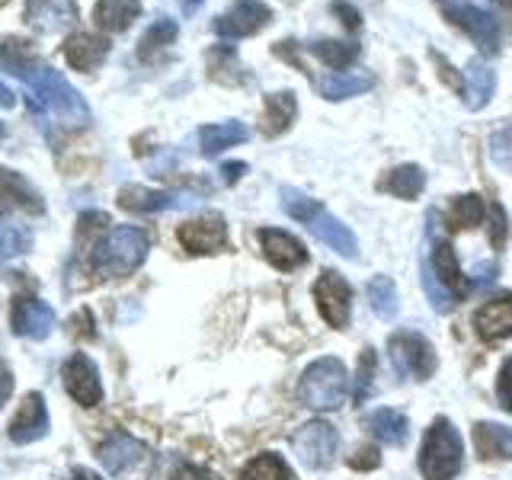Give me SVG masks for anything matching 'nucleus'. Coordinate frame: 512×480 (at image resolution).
<instances>
[{
  "label": "nucleus",
  "mask_w": 512,
  "mask_h": 480,
  "mask_svg": "<svg viewBox=\"0 0 512 480\" xmlns=\"http://www.w3.org/2000/svg\"><path fill=\"white\" fill-rule=\"evenodd\" d=\"M490 221H493L490 240H493V247H500L506 240V212H503V205H490Z\"/></svg>",
  "instance_id": "79ce46f5"
},
{
  "label": "nucleus",
  "mask_w": 512,
  "mask_h": 480,
  "mask_svg": "<svg viewBox=\"0 0 512 480\" xmlns=\"http://www.w3.org/2000/svg\"><path fill=\"white\" fill-rule=\"evenodd\" d=\"M26 20L39 32H61L77 20V7L74 0H36L26 7Z\"/></svg>",
  "instance_id": "412c9836"
},
{
  "label": "nucleus",
  "mask_w": 512,
  "mask_h": 480,
  "mask_svg": "<svg viewBox=\"0 0 512 480\" xmlns=\"http://www.w3.org/2000/svg\"><path fill=\"white\" fill-rule=\"evenodd\" d=\"M48 432V410H45V397L42 394H26L23 404H20V413L13 416L10 423V439L16 445H29L42 439Z\"/></svg>",
  "instance_id": "6ab92c4d"
},
{
  "label": "nucleus",
  "mask_w": 512,
  "mask_h": 480,
  "mask_svg": "<svg viewBox=\"0 0 512 480\" xmlns=\"http://www.w3.org/2000/svg\"><path fill=\"white\" fill-rule=\"evenodd\" d=\"M423 186H426V173L416 167V164H404V167H394L388 176H384V183H381V189L384 192H391V196H397V199H416L423 192Z\"/></svg>",
  "instance_id": "c756f323"
},
{
  "label": "nucleus",
  "mask_w": 512,
  "mask_h": 480,
  "mask_svg": "<svg viewBox=\"0 0 512 480\" xmlns=\"http://www.w3.org/2000/svg\"><path fill=\"white\" fill-rule=\"evenodd\" d=\"M388 352H391V365L400 378H410V381H426L436 372V349L426 340L423 333L416 330H400L388 340Z\"/></svg>",
  "instance_id": "423d86ee"
},
{
  "label": "nucleus",
  "mask_w": 512,
  "mask_h": 480,
  "mask_svg": "<svg viewBox=\"0 0 512 480\" xmlns=\"http://www.w3.org/2000/svg\"><path fill=\"white\" fill-rule=\"evenodd\" d=\"M106 55H109V42L103 36H90V32H74V36L64 42V58H68V64H71V68H77V71L100 68Z\"/></svg>",
  "instance_id": "4be33fe9"
},
{
  "label": "nucleus",
  "mask_w": 512,
  "mask_h": 480,
  "mask_svg": "<svg viewBox=\"0 0 512 480\" xmlns=\"http://www.w3.org/2000/svg\"><path fill=\"white\" fill-rule=\"evenodd\" d=\"M484 221V199L477 196V192H468V196H458L448 208V224H452L455 231H468V228H477V224Z\"/></svg>",
  "instance_id": "7c9ffc66"
},
{
  "label": "nucleus",
  "mask_w": 512,
  "mask_h": 480,
  "mask_svg": "<svg viewBox=\"0 0 512 480\" xmlns=\"http://www.w3.org/2000/svg\"><path fill=\"white\" fill-rule=\"evenodd\" d=\"M16 103V96H13V90L4 84V80H0V106H4V109H10Z\"/></svg>",
  "instance_id": "de8ad7c7"
},
{
  "label": "nucleus",
  "mask_w": 512,
  "mask_h": 480,
  "mask_svg": "<svg viewBox=\"0 0 512 480\" xmlns=\"http://www.w3.org/2000/svg\"><path fill=\"white\" fill-rule=\"evenodd\" d=\"M282 208L285 215H292L295 221H301L304 228H308L320 244H327L330 250H336L340 256H349V260H359V240L352 234L340 218H333L330 212L320 202H314L311 196H304V192L285 186L282 192Z\"/></svg>",
  "instance_id": "7ed1b4c3"
},
{
  "label": "nucleus",
  "mask_w": 512,
  "mask_h": 480,
  "mask_svg": "<svg viewBox=\"0 0 512 480\" xmlns=\"http://www.w3.org/2000/svg\"><path fill=\"white\" fill-rule=\"evenodd\" d=\"M474 448L484 461L512 458V426L500 423H477L474 426Z\"/></svg>",
  "instance_id": "a878e982"
},
{
  "label": "nucleus",
  "mask_w": 512,
  "mask_h": 480,
  "mask_svg": "<svg viewBox=\"0 0 512 480\" xmlns=\"http://www.w3.org/2000/svg\"><path fill=\"white\" fill-rule=\"evenodd\" d=\"M365 429L384 445H404L407 436H410V420L400 410L381 407V410L365 416Z\"/></svg>",
  "instance_id": "b1692460"
},
{
  "label": "nucleus",
  "mask_w": 512,
  "mask_h": 480,
  "mask_svg": "<svg viewBox=\"0 0 512 480\" xmlns=\"http://www.w3.org/2000/svg\"><path fill=\"white\" fill-rule=\"evenodd\" d=\"M260 247L266 253V260L282 269V272H292L298 266L308 263V250L298 237H292L288 231H279V228H263L260 231Z\"/></svg>",
  "instance_id": "ddd939ff"
},
{
  "label": "nucleus",
  "mask_w": 512,
  "mask_h": 480,
  "mask_svg": "<svg viewBox=\"0 0 512 480\" xmlns=\"http://www.w3.org/2000/svg\"><path fill=\"white\" fill-rule=\"evenodd\" d=\"M461 436L452 426V420L439 416L436 423L426 429V439L420 448V471L426 480H452L461 471Z\"/></svg>",
  "instance_id": "39448f33"
},
{
  "label": "nucleus",
  "mask_w": 512,
  "mask_h": 480,
  "mask_svg": "<svg viewBox=\"0 0 512 480\" xmlns=\"http://www.w3.org/2000/svg\"><path fill=\"white\" fill-rule=\"evenodd\" d=\"M10 324L16 336L45 340V336L55 330V311H52V304H45L39 298H16L10 311Z\"/></svg>",
  "instance_id": "f8f14e48"
},
{
  "label": "nucleus",
  "mask_w": 512,
  "mask_h": 480,
  "mask_svg": "<svg viewBox=\"0 0 512 480\" xmlns=\"http://www.w3.org/2000/svg\"><path fill=\"white\" fill-rule=\"evenodd\" d=\"M240 477H244V480H295L292 468H288L285 458H279L276 452L256 455Z\"/></svg>",
  "instance_id": "473e14b6"
},
{
  "label": "nucleus",
  "mask_w": 512,
  "mask_h": 480,
  "mask_svg": "<svg viewBox=\"0 0 512 480\" xmlns=\"http://www.w3.org/2000/svg\"><path fill=\"white\" fill-rule=\"evenodd\" d=\"M272 20V10L263 0H234L215 20V32L221 39H247L256 36Z\"/></svg>",
  "instance_id": "1a4fd4ad"
},
{
  "label": "nucleus",
  "mask_w": 512,
  "mask_h": 480,
  "mask_svg": "<svg viewBox=\"0 0 512 480\" xmlns=\"http://www.w3.org/2000/svg\"><path fill=\"white\" fill-rule=\"evenodd\" d=\"M244 170H247V164H224V167H221V173H224V183H234L237 176L244 173Z\"/></svg>",
  "instance_id": "49530a36"
},
{
  "label": "nucleus",
  "mask_w": 512,
  "mask_h": 480,
  "mask_svg": "<svg viewBox=\"0 0 512 480\" xmlns=\"http://www.w3.org/2000/svg\"><path fill=\"white\" fill-rule=\"evenodd\" d=\"M42 196L29 186L23 173L0 167V215L4 212H42Z\"/></svg>",
  "instance_id": "dca6fc26"
},
{
  "label": "nucleus",
  "mask_w": 512,
  "mask_h": 480,
  "mask_svg": "<svg viewBox=\"0 0 512 480\" xmlns=\"http://www.w3.org/2000/svg\"><path fill=\"white\" fill-rule=\"evenodd\" d=\"M349 394V378L346 365L336 356H324L304 368V375L298 381V397L304 407L311 410H336L346 404Z\"/></svg>",
  "instance_id": "20e7f679"
},
{
  "label": "nucleus",
  "mask_w": 512,
  "mask_h": 480,
  "mask_svg": "<svg viewBox=\"0 0 512 480\" xmlns=\"http://www.w3.org/2000/svg\"><path fill=\"white\" fill-rule=\"evenodd\" d=\"M333 13H340V16H343V23H346L349 29H359V10H356V7H349L346 0H336V4H333Z\"/></svg>",
  "instance_id": "c03bdc74"
},
{
  "label": "nucleus",
  "mask_w": 512,
  "mask_h": 480,
  "mask_svg": "<svg viewBox=\"0 0 512 480\" xmlns=\"http://www.w3.org/2000/svg\"><path fill=\"white\" fill-rule=\"evenodd\" d=\"M180 244L189 253H218L224 244H228V228L218 215H208V218H196V221H186L180 231Z\"/></svg>",
  "instance_id": "4468645a"
},
{
  "label": "nucleus",
  "mask_w": 512,
  "mask_h": 480,
  "mask_svg": "<svg viewBox=\"0 0 512 480\" xmlns=\"http://www.w3.org/2000/svg\"><path fill=\"white\" fill-rule=\"evenodd\" d=\"M372 372H375V352L372 349H362L359 372H356V404H365L368 384H372Z\"/></svg>",
  "instance_id": "58836bf2"
},
{
  "label": "nucleus",
  "mask_w": 512,
  "mask_h": 480,
  "mask_svg": "<svg viewBox=\"0 0 512 480\" xmlns=\"http://www.w3.org/2000/svg\"><path fill=\"white\" fill-rule=\"evenodd\" d=\"M32 247V234L20 224L0 221V256H20Z\"/></svg>",
  "instance_id": "c9c22d12"
},
{
  "label": "nucleus",
  "mask_w": 512,
  "mask_h": 480,
  "mask_svg": "<svg viewBox=\"0 0 512 480\" xmlns=\"http://www.w3.org/2000/svg\"><path fill=\"white\" fill-rule=\"evenodd\" d=\"M4 135H7V128H4V122H0V141H4Z\"/></svg>",
  "instance_id": "3c124183"
},
{
  "label": "nucleus",
  "mask_w": 512,
  "mask_h": 480,
  "mask_svg": "<svg viewBox=\"0 0 512 480\" xmlns=\"http://www.w3.org/2000/svg\"><path fill=\"white\" fill-rule=\"evenodd\" d=\"M10 391H13V375H10V368H7V362H0V407L7 404V397H10Z\"/></svg>",
  "instance_id": "a18cd8bd"
},
{
  "label": "nucleus",
  "mask_w": 512,
  "mask_h": 480,
  "mask_svg": "<svg viewBox=\"0 0 512 480\" xmlns=\"http://www.w3.org/2000/svg\"><path fill=\"white\" fill-rule=\"evenodd\" d=\"M490 160L493 167L512 173V125L490 135Z\"/></svg>",
  "instance_id": "e433bc0d"
},
{
  "label": "nucleus",
  "mask_w": 512,
  "mask_h": 480,
  "mask_svg": "<svg viewBox=\"0 0 512 480\" xmlns=\"http://www.w3.org/2000/svg\"><path fill=\"white\" fill-rule=\"evenodd\" d=\"M496 394H500V404L512 413V359H506L503 368H500V384H496Z\"/></svg>",
  "instance_id": "ea45409f"
},
{
  "label": "nucleus",
  "mask_w": 512,
  "mask_h": 480,
  "mask_svg": "<svg viewBox=\"0 0 512 480\" xmlns=\"http://www.w3.org/2000/svg\"><path fill=\"white\" fill-rule=\"evenodd\" d=\"M493 90H496V74L487 68L484 61H471L464 68V80H461V96H464V106L468 109H484L493 100Z\"/></svg>",
  "instance_id": "5701e85b"
},
{
  "label": "nucleus",
  "mask_w": 512,
  "mask_h": 480,
  "mask_svg": "<svg viewBox=\"0 0 512 480\" xmlns=\"http://www.w3.org/2000/svg\"><path fill=\"white\" fill-rule=\"evenodd\" d=\"M64 388L68 394L84 407H96L103 400V384H100V372L90 356L84 352H74V356L64 362Z\"/></svg>",
  "instance_id": "9b49d317"
},
{
  "label": "nucleus",
  "mask_w": 512,
  "mask_h": 480,
  "mask_svg": "<svg viewBox=\"0 0 512 480\" xmlns=\"http://www.w3.org/2000/svg\"><path fill=\"white\" fill-rule=\"evenodd\" d=\"M445 16L458 29L468 32V36L480 45V52H484V55H496V52H500V23H496L493 13H487L484 7L452 4V7H445Z\"/></svg>",
  "instance_id": "9d476101"
},
{
  "label": "nucleus",
  "mask_w": 512,
  "mask_h": 480,
  "mask_svg": "<svg viewBox=\"0 0 512 480\" xmlns=\"http://www.w3.org/2000/svg\"><path fill=\"white\" fill-rule=\"evenodd\" d=\"M173 480H218V477L205 468H196V464H183V468H176Z\"/></svg>",
  "instance_id": "37998d69"
},
{
  "label": "nucleus",
  "mask_w": 512,
  "mask_h": 480,
  "mask_svg": "<svg viewBox=\"0 0 512 480\" xmlns=\"http://www.w3.org/2000/svg\"><path fill=\"white\" fill-rule=\"evenodd\" d=\"M180 4H183V13H186V16H192V13H196V10L205 4V0H180Z\"/></svg>",
  "instance_id": "09e8293b"
},
{
  "label": "nucleus",
  "mask_w": 512,
  "mask_h": 480,
  "mask_svg": "<svg viewBox=\"0 0 512 480\" xmlns=\"http://www.w3.org/2000/svg\"><path fill=\"white\" fill-rule=\"evenodd\" d=\"M74 480H103L100 474H93V471H87V468H77L74 471Z\"/></svg>",
  "instance_id": "8fccbe9b"
},
{
  "label": "nucleus",
  "mask_w": 512,
  "mask_h": 480,
  "mask_svg": "<svg viewBox=\"0 0 512 480\" xmlns=\"http://www.w3.org/2000/svg\"><path fill=\"white\" fill-rule=\"evenodd\" d=\"M119 205L125 208V212L154 215V212H170V208L192 205V199L180 196V192H157V189H144V186H122L119 189Z\"/></svg>",
  "instance_id": "f3484780"
},
{
  "label": "nucleus",
  "mask_w": 512,
  "mask_h": 480,
  "mask_svg": "<svg viewBox=\"0 0 512 480\" xmlns=\"http://www.w3.org/2000/svg\"><path fill=\"white\" fill-rule=\"evenodd\" d=\"M314 301L320 317L327 320L330 327L343 330L349 324V301H352V288L349 282L340 276V272H320V279L314 282Z\"/></svg>",
  "instance_id": "6e6552de"
},
{
  "label": "nucleus",
  "mask_w": 512,
  "mask_h": 480,
  "mask_svg": "<svg viewBox=\"0 0 512 480\" xmlns=\"http://www.w3.org/2000/svg\"><path fill=\"white\" fill-rule=\"evenodd\" d=\"M141 16V0H96L93 20L103 32H125Z\"/></svg>",
  "instance_id": "393cba45"
},
{
  "label": "nucleus",
  "mask_w": 512,
  "mask_h": 480,
  "mask_svg": "<svg viewBox=\"0 0 512 480\" xmlns=\"http://www.w3.org/2000/svg\"><path fill=\"white\" fill-rule=\"evenodd\" d=\"M173 39H176V23L173 20H167V16H160V20L144 32L141 36V45H138V55L144 58V61H151L157 52H164L167 45H173Z\"/></svg>",
  "instance_id": "f704fd0d"
},
{
  "label": "nucleus",
  "mask_w": 512,
  "mask_h": 480,
  "mask_svg": "<svg viewBox=\"0 0 512 480\" xmlns=\"http://www.w3.org/2000/svg\"><path fill=\"white\" fill-rule=\"evenodd\" d=\"M474 330L484 343H500L512 336V295L490 298L474 314Z\"/></svg>",
  "instance_id": "a211bd4d"
},
{
  "label": "nucleus",
  "mask_w": 512,
  "mask_h": 480,
  "mask_svg": "<svg viewBox=\"0 0 512 480\" xmlns=\"http://www.w3.org/2000/svg\"><path fill=\"white\" fill-rule=\"evenodd\" d=\"M375 87V77L372 74H362V71H336L330 77L320 80V96L324 100H349V96H359L365 90Z\"/></svg>",
  "instance_id": "c85d7f7f"
},
{
  "label": "nucleus",
  "mask_w": 512,
  "mask_h": 480,
  "mask_svg": "<svg viewBox=\"0 0 512 480\" xmlns=\"http://www.w3.org/2000/svg\"><path fill=\"white\" fill-rule=\"evenodd\" d=\"M429 269H432V276H436V279L442 282V288H445V292L452 295L455 301H461L464 295H471V292H474V288H471V279L458 269L455 247L448 244V240H439V244L432 247V253H429Z\"/></svg>",
  "instance_id": "2eb2a0df"
},
{
  "label": "nucleus",
  "mask_w": 512,
  "mask_h": 480,
  "mask_svg": "<svg viewBox=\"0 0 512 480\" xmlns=\"http://www.w3.org/2000/svg\"><path fill=\"white\" fill-rule=\"evenodd\" d=\"M295 116H298V100H295V93H288V90H282V93H269L266 96V106H263V135L266 138H276V135H282L288 125L295 122Z\"/></svg>",
  "instance_id": "bb28decb"
},
{
  "label": "nucleus",
  "mask_w": 512,
  "mask_h": 480,
  "mask_svg": "<svg viewBox=\"0 0 512 480\" xmlns=\"http://www.w3.org/2000/svg\"><path fill=\"white\" fill-rule=\"evenodd\" d=\"M423 288H426V298H429V304H432V308H436L439 314H448V311H452L455 298L445 292L442 282H439L436 276H432L429 260H423Z\"/></svg>",
  "instance_id": "4c0bfd02"
},
{
  "label": "nucleus",
  "mask_w": 512,
  "mask_h": 480,
  "mask_svg": "<svg viewBox=\"0 0 512 480\" xmlns=\"http://www.w3.org/2000/svg\"><path fill=\"white\" fill-rule=\"evenodd\" d=\"M148 256V234L135 224H119L109 228L90 250V269L100 279H122L144 263Z\"/></svg>",
  "instance_id": "f03ea898"
},
{
  "label": "nucleus",
  "mask_w": 512,
  "mask_h": 480,
  "mask_svg": "<svg viewBox=\"0 0 512 480\" xmlns=\"http://www.w3.org/2000/svg\"><path fill=\"white\" fill-rule=\"evenodd\" d=\"M247 128L240 125V122H215V125H202L199 128V148L205 157H218L221 151H228L234 148V144L240 141H247Z\"/></svg>",
  "instance_id": "cd10ccee"
},
{
  "label": "nucleus",
  "mask_w": 512,
  "mask_h": 480,
  "mask_svg": "<svg viewBox=\"0 0 512 480\" xmlns=\"http://www.w3.org/2000/svg\"><path fill=\"white\" fill-rule=\"evenodd\" d=\"M500 4H503L506 10H512V0H500Z\"/></svg>",
  "instance_id": "603ef678"
},
{
  "label": "nucleus",
  "mask_w": 512,
  "mask_h": 480,
  "mask_svg": "<svg viewBox=\"0 0 512 480\" xmlns=\"http://www.w3.org/2000/svg\"><path fill=\"white\" fill-rule=\"evenodd\" d=\"M100 461L106 464L109 474H125L132 468H141V464L148 461V448H144L138 439L119 432V436H112L109 442L100 445Z\"/></svg>",
  "instance_id": "aec40b11"
},
{
  "label": "nucleus",
  "mask_w": 512,
  "mask_h": 480,
  "mask_svg": "<svg viewBox=\"0 0 512 480\" xmlns=\"http://www.w3.org/2000/svg\"><path fill=\"white\" fill-rule=\"evenodd\" d=\"M292 445L301 464H308L311 471H327L336 458V448H340V436H336V429L330 423L314 420V423H304L295 432Z\"/></svg>",
  "instance_id": "0eeeda50"
},
{
  "label": "nucleus",
  "mask_w": 512,
  "mask_h": 480,
  "mask_svg": "<svg viewBox=\"0 0 512 480\" xmlns=\"http://www.w3.org/2000/svg\"><path fill=\"white\" fill-rule=\"evenodd\" d=\"M368 301H372V311L381 317V320H394L397 317V288H394V279L391 276H375L368 282Z\"/></svg>",
  "instance_id": "2f4dec72"
},
{
  "label": "nucleus",
  "mask_w": 512,
  "mask_h": 480,
  "mask_svg": "<svg viewBox=\"0 0 512 480\" xmlns=\"http://www.w3.org/2000/svg\"><path fill=\"white\" fill-rule=\"evenodd\" d=\"M311 52L327 64L333 71H343L349 68L352 61L359 58V45L352 42H336V39H320V42H311Z\"/></svg>",
  "instance_id": "72a5a7b5"
},
{
  "label": "nucleus",
  "mask_w": 512,
  "mask_h": 480,
  "mask_svg": "<svg viewBox=\"0 0 512 480\" xmlns=\"http://www.w3.org/2000/svg\"><path fill=\"white\" fill-rule=\"evenodd\" d=\"M0 64L16 77L23 80L26 87V100H29V112L36 116V125L42 128L45 138H58V135H68L84 128L90 122V109L84 103L68 77L58 74L55 68L36 61L29 52H23L20 42H4L0 45Z\"/></svg>",
  "instance_id": "f257e3e1"
},
{
  "label": "nucleus",
  "mask_w": 512,
  "mask_h": 480,
  "mask_svg": "<svg viewBox=\"0 0 512 480\" xmlns=\"http://www.w3.org/2000/svg\"><path fill=\"white\" fill-rule=\"evenodd\" d=\"M378 461H381V458H378V448H375V445H362L359 452L349 458V464H352L356 471H372V468H378Z\"/></svg>",
  "instance_id": "a19ab883"
}]
</instances>
